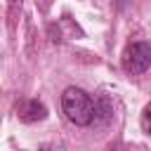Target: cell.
Instances as JSON below:
<instances>
[{
	"instance_id": "cell-1",
	"label": "cell",
	"mask_w": 151,
	"mask_h": 151,
	"mask_svg": "<svg viewBox=\"0 0 151 151\" xmlns=\"http://www.w3.org/2000/svg\"><path fill=\"white\" fill-rule=\"evenodd\" d=\"M61 111L78 127H87L94 120L92 97L85 90H80V87H66L64 90V94H61Z\"/></svg>"
},
{
	"instance_id": "cell-2",
	"label": "cell",
	"mask_w": 151,
	"mask_h": 151,
	"mask_svg": "<svg viewBox=\"0 0 151 151\" xmlns=\"http://www.w3.org/2000/svg\"><path fill=\"white\" fill-rule=\"evenodd\" d=\"M151 66V42L137 40L125 47L123 52V68L130 76H139Z\"/></svg>"
},
{
	"instance_id": "cell-3",
	"label": "cell",
	"mask_w": 151,
	"mask_h": 151,
	"mask_svg": "<svg viewBox=\"0 0 151 151\" xmlns=\"http://www.w3.org/2000/svg\"><path fill=\"white\" fill-rule=\"evenodd\" d=\"M17 116L19 120L24 123H38V120H45L47 118V109L42 101L38 99H24L19 106H17Z\"/></svg>"
},
{
	"instance_id": "cell-4",
	"label": "cell",
	"mask_w": 151,
	"mask_h": 151,
	"mask_svg": "<svg viewBox=\"0 0 151 151\" xmlns=\"http://www.w3.org/2000/svg\"><path fill=\"white\" fill-rule=\"evenodd\" d=\"M142 123H144V130L151 134V106L144 109V116H142Z\"/></svg>"
}]
</instances>
